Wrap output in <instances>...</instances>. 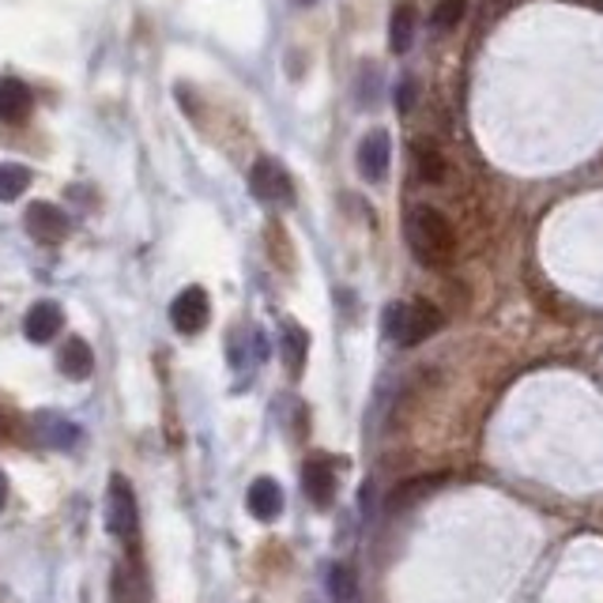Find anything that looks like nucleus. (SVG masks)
<instances>
[{
	"label": "nucleus",
	"instance_id": "nucleus-1",
	"mask_svg": "<svg viewBox=\"0 0 603 603\" xmlns=\"http://www.w3.org/2000/svg\"><path fill=\"white\" fill-rule=\"evenodd\" d=\"M407 245L422 268H449L456 260V231L438 208L419 204L407 216Z\"/></svg>",
	"mask_w": 603,
	"mask_h": 603
},
{
	"label": "nucleus",
	"instance_id": "nucleus-2",
	"mask_svg": "<svg viewBox=\"0 0 603 603\" xmlns=\"http://www.w3.org/2000/svg\"><path fill=\"white\" fill-rule=\"evenodd\" d=\"M381 328H385V336L393 339L396 347H419L422 339H430L441 328V310L430 299L393 302L385 305Z\"/></svg>",
	"mask_w": 603,
	"mask_h": 603
},
{
	"label": "nucleus",
	"instance_id": "nucleus-3",
	"mask_svg": "<svg viewBox=\"0 0 603 603\" xmlns=\"http://www.w3.org/2000/svg\"><path fill=\"white\" fill-rule=\"evenodd\" d=\"M102 524L114 540H132L140 529V513H136L132 483L125 475H109L106 487V509H102Z\"/></svg>",
	"mask_w": 603,
	"mask_h": 603
},
{
	"label": "nucleus",
	"instance_id": "nucleus-4",
	"mask_svg": "<svg viewBox=\"0 0 603 603\" xmlns=\"http://www.w3.org/2000/svg\"><path fill=\"white\" fill-rule=\"evenodd\" d=\"M250 189L260 204H271V208H291L294 204V182L287 174V166L279 159H257L250 170Z\"/></svg>",
	"mask_w": 603,
	"mask_h": 603
},
{
	"label": "nucleus",
	"instance_id": "nucleus-5",
	"mask_svg": "<svg viewBox=\"0 0 603 603\" xmlns=\"http://www.w3.org/2000/svg\"><path fill=\"white\" fill-rule=\"evenodd\" d=\"M211 321V302L204 287H185L174 302H170V325L177 328L182 336H197L208 328Z\"/></svg>",
	"mask_w": 603,
	"mask_h": 603
},
{
	"label": "nucleus",
	"instance_id": "nucleus-6",
	"mask_svg": "<svg viewBox=\"0 0 603 603\" xmlns=\"http://www.w3.org/2000/svg\"><path fill=\"white\" fill-rule=\"evenodd\" d=\"M23 223H27V234L42 245H61L65 237L72 234V219H68V211H61L57 204H49V200L31 204L27 216H23Z\"/></svg>",
	"mask_w": 603,
	"mask_h": 603
},
{
	"label": "nucleus",
	"instance_id": "nucleus-7",
	"mask_svg": "<svg viewBox=\"0 0 603 603\" xmlns=\"http://www.w3.org/2000/svg\"><path fill=\"white\" fill-rule=\"evenodd\" d=\"M389 159H393V136H389V129H370L359 140V155H355L359 174L370 185H381L389 177Z\"/></svg>",
	"mask_w": 603,
	"mask_h": 603
},
{
	"label": "nucleus",
	"instance_id": "nucleus-8",
	"mask_svg": "<svg viewBox=\"0 0 603 603\" xmlns=\"http://www.w3.org/2000/svg\"><path fill=\"white\" fill-rule=\"evenodd\" d=\"M31 427H34V438L49 449H76L83 441V430L76 427L68 415L54 411V407H42V411L31 415Z\"/></svg>",
	"mask_w": 603,
	"mask_h": 603
},
{
	"label": "nucleus",
	"instance_id": "nucleus-9",
	"mask_svg": "<svg viewBox=\"0 0 603 603\" xmlns=\"http://www.w3.org/2000/svg\"><path fill=\"white\" fill-rule=\"evenodd\" d=\"M109 603H151L148 570L140 558H121L114 566V581H109Z\"/></svg>",
	"mask_w": 603,
	"mask_h": 603
},
{
	"label": "nucleus",
	"instance_id": "nucleus-10",
	"mask_svg": "<svg viewBox=\"0 0 603 603\" xmlns=\"http://www.w3.org/2000/svg\"><path fill=\"white\" fill-rule=\"evenodd\" d=\"M336 487H339V479H336L328 456H313V461L302 464V490L317 509H328L336 502Z\"/></svg>",
	"mask_w": 603,
	"mask_h": 603
},
{
	"label": "nucleus",
	"instance_id": "nucleus-11",
	"mask_svg": "<svg viewBox=\"0 0 603 603\" xmlns=\"http://www.w3.org/2000/svg\"><path fill=\"white\" fill-rule=\"evenodd\" d=\"M31 109H34V91L27 88V83L15 80V76L0 80V121L23 125L31 117Z\"/></svg>",
	"mask_w": 603,
	"mask_h": 603
},
{
	"label": "nucleus",
	"instance_id": "nucleus-12",
	"mask_svg": "<svg viewBox=\"0 0 603 603\" xmlns=\"http://www.w3.org/2000/svg\"><path fill=\"white\" fill-rule=\"evenodd\" d=\"M61 325H65V313L57 302H34L27 317H23V333H27L31 344H49V339L61 333Z\"/></svg>",
	"mask_w": 603,
	"mask_h": 603
},
{
	"label": "nucleus",
	"instance_id": "nucleus-13",
	"mask_svg": "<svg viewBox=\"0 0 603 603\" xmlns=\"http://www.w3.org/2000/svg\"><path fill=\"white\" fill-rule=\"evenodd\" d=\"M245 506H250V513L257 517V521H276L279 513H283V487H279L276 479H268V475H260V479H253L250 495H245Z\"/></svg>",
	"mask_w": 603,
	"mask_h": 603
},
{
	"label": "nucleus",
	"instance_id": "nucleus-14",
	"mask_svg": "<svg viewBox=\"0 0 603 603\" xmlns=\"http://www.w3.org/2000/svg\"><path fill=\"white\" fill-rule=\"evenodd\" d=\"M57 367H61L68 381H88L95 373V351L88 347V339L68 336L65 347L57 351Z\"/></svg>",
	"mask_w": 603,
	"mask_h": 603
},
{
	"label": "nucleus",
	"instance_id": "nucleus-15",
	"mask_svg": "<svg viewBox=\"0 0 603 603\" xmlns=\"http://www.w3.org/2000/svg\"><path fill=\"white\" fill-rule=\"evenodd\" d=\"M445 479H449L445 472H434V475H419V479L401 483V487H396L393 495H389V509H393V513H401V509L422 502V498H430L438 487H445Z\"/></svg>",
	"mask_w": 603,
	"mask_h": 603
},
{
	"label": "nucleus",
	"instance_id": "nucleus-16",
	"mask_svg": "<svg viewBox=\"0 0 603 603\" xmlns=\"http://www.w3.org/2000/svg\"><path fill=\"white\" fill-rule=\"evenodd\" d=\"M279 351H283V362H287V370H291V378H299L305 370V355H310V333H305L299 321H283Z\"/></svg>",
	"mask_w": 603,
	"mask_h": 603
},
{
	"label": "nucleus",
	"instance_id": "nucleus-17",
	"mask_svg": "<svg viewBox=\"0 0 603 603\" xmlns=\"http://www.w3.org/2000/svg\"><path fill=\"white\" fill-rule=\"evenodd\" d=\"M415 8L411 4H396L393 8V20H389V49H393L396 57H404L407 49H411L415 42Z\"/></svg>",
	"mask_w": 603,
	"mask_h": 603
},
{
	"label": "nucleus",
	"instance_id": "nucleus-18",
	"mask_svg": "<svg viewBox=\"0 0 603 603\" xmlns=\"http://www.w3.org/2000/svg\"><path fill=\"white\" fill-rule=\"evenodd\" d=\"M31 182H34L31 166H23V163H0V204L20 200L23 193L31 189Z\"/></svg>",
	"mask_w": 603,
	"mask_h": 603
},
{
	"label": "nucleus",
	"instance_id": "nucleus-19",
	"mask_svg": "<svg viewBox=\"0 0 603 603\" xmlns=\"http://www.w3.org/2000/svg\"><path fill=\"white\" fill-rule=\"evenodd\" d=\"M415 166H419L422 182H430V185L445 182V174H449V166H445V159H441V151L434 148V143H427V140L415 143Z\"/></svg>",
	"mask_w": 603,
	"mask_h": 603
},
{
	"label": "nucleus",
	"instance_id": "nucleus-20",
	"mask_svg": "<svg viewBox=\"0 0 603 603\" xmlns=\"http://www.w3.org/2000/svg\"><path fill=\"white\" fill-rule=\"evenodd\" d=\"M328 592L339 600V603H347V600H355L359 596V577H355V570L347 563H336V566H328Z\"/></svg>",
	"mask_w": 603,
	"mask_h": 603
},
{
	"label": "nucleus",
	"instance_id": "nucleus-21",
	"mask_svg": "<svg viewBox=\"0 0 603 603\" xmlns=\"http://www.w3.org/2000/svg\"><path fill=\"white\" fill-rule=\"evenodd\" d=\"M355 95H359V106L362 109H373L381 98V72L373 65H362L359 68V80H355Z\"/></svg>",
	"mask_w": 603,
	"mask_h": 603
},
{
	"label": "nucleus",
	"instance_id": "nucleus-22",
	"mask_svg": "<svg viewBox=\"0 0 603 603\" xmlns=\"http://www.w3.org/2000/svg\"><path fill=\"white\" fill-rule=\"evenodd\" d=\"M464 12H468V0H438L434 15H430V27H434L438 34L453 31L456 23L464 20Z\"/></svg>",
	"mask_w": 603,
	"mask_h": 603
},
{
	"label": "nucleus",
	"instance_id": "nucleus-23",
	"mask_svg": "<svg viewBox=\"0 0 603 603\" xmlns=\"http://www.w3.org/2000/svg\"><path fill=\"white\" fill-rule=\"evenodd\" d=\"M415 106V80H401V91H396V109H401V114H407V109Z\"/></svg>",
	"mask_w": 603,
	"mask_h": 603
},
{
	"label": "nucleus",
	"instance_id": "nucleus-24",
	"mask_svg": "<svg viewBox=\"0 0 603 603\" xmlns=\"http://www.w3.org/2000/svg\"><path fill=\"white\" fill-rule=\"evenodd\" d=\"M8 502V479H4V472H0V509H4Z\"/></svg>",
	"mask_w": 603,
	"mask_h": 603
},
{
	"label": "nucleus",
	"instance_id": "nucleus-25",
	"mask_svg": "<svg viewBox=\"0 0 603 603\" xmlns=\"http://www.w3.org/2000/svg\"><path fill=\"white\" fill-rule=\"evenodd\" d=\"M4 430H8V422H4V411H0V438H4Z\"/></svg>",
	"mask_w": 603,
	"mask_h": 603
},
{
	"label": "nucleus",
	"instance_id": "nucleus-26",
	"mask_svg": "<svg viewBox=\"0 0 603 603\" xmlns=\"http://www.w3.org/2000/svg\"><path fill=\"white\" fill-rule=\"evenodd\" d=\"M294 4H302V8H310V4H313V0H294Z\"/></svg>",
	"mask_w": 603,
	"mask_h": 603
}]
</instances>
